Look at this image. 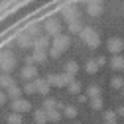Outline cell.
<instances>
[{"label":"cell","instance_id":"6da1fadb","mask_svg":"<svg viewBox=\"0 0 124 124\" xmlns=\"http://www.w3.org/2000/svg\"><path fill=\"white\" fill-rule=\"evenodd\" d=\"M71 45V38L65 36V34H59L51 39V47H49V55L51 57H59L61 53H63L67 47Z\"/></svg>","mask_w":124,"mask_h":124},{"label":"cell","instance_id":"7a4b0ae2","mask_svg":"<svg viewBox=\"0 0 124 124\" xmlns=\"http://www.w3.org/2000/svg\"><path fill=\"white\" fill-rule=\"evenodd\" d=\"M14 67H16V57L8 51H0V71L10 75V71H14Z\"/></svg>","mask_w":124,"mask_h":124},{"label":"cell","instance_id":"3957f363","mask_svg":"<svg viewBox=\"0 0 124 124\" xmlns=\"http://www.w3.org/2000/svg\"><path fill=\"white\" fill-rule=\"evenodd\" d=\"M81 36V39L89 45V47H97V45H99V34L95 32V30H93V28H83V32L79 34Z\"/></svg>","mask_w":124,"mask_h":124},{"label":"cell","instance_id":"277c9868","mask_svg":"<svg viewBox=\"0 0 124 124\" xmlns=\"http://www.w3.org/2000/svg\"><path fill=\"white\" fill-rule=\"evenodd\" d=\"M73 81V77L69 75V73H61V75H55V73H51L49 77H47V83L49 85H53V87H69V83Z\"/></svg>","mask_w":124,"mask_h":124},{"label":"cell","instance_id":"5b68a950","mask_svg":"<svg viewBox=\"0 0 124 124\" xmlns=\"http://www.w3.org/2000/svg\"><path fill=\"white\" fill-rule=\"evenodd\" d=\"M10 108H12V112L22 114V112H28L30 108H32V104H30L28 101H24V99H18V101H12L10 102Z\"/></svg>","mask_w":124,"mask_h":124},{"label":"cell","instance_id":"8992f818","mask_svg":"<svg viewBox=\"0 0 124 124\" xmlns=\"http://www.w3.org/2000/svg\"><path fill=\"white\" fill-rule=\"evenodd\" d=\"M20 77H22L26 83L36 81V77H38V69H36L34 65H24V69L20 71Z\"/></svg>","mask_w":124,"mask_h":124},{"label":"cell","instance_id":"52a82bcc","mask_svg":"<svg viewBox=\"0 0 124 124\" xmlns=\"http://www.w3.org/2000/svg\"><path fill=\"white\" fill-rule=\"evenodd\" d=\"M43 28H45V32H47V34H51L53 38H55V36H59V32H61V24H59L55 18H49V20H45Z\"/></svg>","mask_w":124,"mask_h":124},{"label":"cell","instance_id":"ba28073f","mask_svg":"<svg viewBox=\"0 0 124 124\" xmlns=\"http://www.w3.org/2000/svg\"><path fill=\"white\" fill-rule=\"evenodd\" d=\"M16 43H18V47H22V49H26V47H34V38L30 36L28 32H22V34H18Z\"/></svg>","mask_w":124,"mask_h":124},{"label":"cell","instance_id":"9c48e42d","mask_svg":"<svg viewBox=\"0 0 124 124\" xmlns=\"http://www.w3.org/2000/svg\"><path fill=\"white\" fill-rule=\"evenodd\" d=\"M61 16H63L67 22L79 20V10H77L75 6H63V8H61Z\"/></svg>","mask_w":124,"mask_h":124},{"label":"cell","instance_id":"30bf717a","mask_svg":"<svg viewBox=\"0 0 124 124\" xmlns=\"http://www.w3.org/2000/svg\"><path fill=\"white\" fill-rule=\"evenodd\" d=\"M51 47V39L47 36H39L34 39V49H39V51H47Z\"/></svg>","mask_w":124,"mask_h":124},{"label":"cell","instance_id":"8fae6325","mask_svg":"<svg viewBox=\"0 0 124 124\" xmlns=\"http://www.w3.org/2000/svg\"><path fill=\"white\" fill-rule=\"evenodd\" d=\"M106 47H108V51H112V53H120V49L124 47V41L120 38H110L108 43H106Z\"/></svg>","mask_w":124,"mask_h":124},{"label":"cell","instance_id":"7c38bea8","mask_svg":"<svg viewBox=\"0 0 124 124\" xmlns=\"http://www.w3.org/2000/svg\"><path fill=\"white\" fill-rule=\"evenodd\" d=\"M34 85H36V93H41V95H47L49 93V83H47V79H36L34 81Z\"/></svg>","mask_w":124,"mask_h":124},{"label":"cell","instance_id":"4fadbf2b","mask_svg":"<svg viewBox=\"0 0 124 124\" xmlns=\"http://www.w3.org/2000/svg\"><path fill=\"white\" fill-rule=\"evenodd\" d=\"M14 85H16V81L12 79V75H8V73H2L0 75V89H12Z\"/></svg>","mask_w":124,"mask_h":124},{"label":"cell","instance_id":"5bb4252c","mask_svg":"<svg viewBox=\"0 0 124 124\" xmlns=\"http://www.w3.org/2000/svg\"><path fill=\"white\" fill-rule=\"evenodd\" d=\"M45 57H47V51H39V49H34L30 59H32V63H43Z\"/></svg>","mask_w":124,"mask_h":124},{"label":"cell","instance_id":"9a60e30c","mask_svg":"<svg viewBox=\"0 0 124 124\" xmlns=\"http://www.w3.org/2000/svg\"><path fill=\"white\" fill-rule=\"evenodd\" d=\"M34 120H36V124H45L49 118H47V112L43 108H39V110H34Z\"/></svg>","mask_w":124,"mask_h":124},{"label":"cell","instance_id":"2e32d148","mask_svg":"<svg viewBox=\"0 0 124 124\" xmlns=\"http://www.w3.org/2000/svg\"><path fill=\"white\" fill-rule=\"evenodd\" d=\"M67 28H69V32H71V34H81V32H83V24H81V20L67 22Z\"/></svg>","mask_w":124,"mask_h":124},{"label":"cell","instance_id":"e0dca14e","mask_svg":"<svg viewBox=\"0 0 124 124\" xmlns=\"http://www.w3.org/2000/svg\"><path fill=\"white\" fill-rule=\"evenodd\" d=\"M6 93H8V97H10L12 101H18V99H20V95H22L24 91H22V89H20L18 85H14V87H12V89H8Z\"/></svg>","mask_w":124,"mask_h":124},{"label":"cell","instance_id":"ac0fdd59","mask_svg":"<svg viewBox=\"0 0 124 124\" xmlns=\"http://www.w3.org/2000/svg\"><path fill=\"white\" fill-rule=\"evenodd\" d=\"M87 97H89V99H97V97H101V87L91 85V87L87 89Z\"/></svg>","mask_w":124,"mask_h":124},{"label":"cell","instance_id":"d6986e66","mask_svg":"<svg viewBox=\"0 0 124 124\" xmlns=\"http://www.w3.org/2000/svg\"><path fill=\"white\" fill-rule=\"evenodd\" d=\"M6 122H8V124H22V114H18V112H10V114L6 116Z\"/></svg>","mask_w":124,"mask_h":124},{"label":"cell","instance_id":"ffe728a7","mask_svg":"<svg viewBox=\"0 0 124 124\" xmlns=\"http://www.w3.org/2000/svg\"><path fill=\"white\" fill-rule=\"evenodd\" d=\"M110 65H112V69H124V57L114 55V57H112V61H110Z\"/></svg>","mask_w":124,"mask_h":124},{"label":"cell","instance_id":"44dd1931","mask_svg":"<svg viewBox=\"0 0 124 124\" xmlns=\"http://www.w3.org/2000/svg\"><path fill=\"white\" fill-rule=\"evenodd\" d=\"M77 71H79V65H77V63H75V61H69V63L65 65V73H69L71 77H73V75H75Z\"/></svg>","mask_w":124,"mask_h":124},{"label":"cell","instance_id":"7402d4cb","mask_svg":"<svg viewBox=\"0 0 124 124\" xmlns=\"http://www.w3.org/2000/svg\"><path fill=\"white\" fill-rule=\"evenodd\" d=\"M45 112H47V118H49V120H53V122H57V120L61 118V114H59L57 108H51V110H45Z\"/></svg>","mask_w":124,"mask_h":124},{"label":"cell","instance_id":"603a6c76","mask_svg":"<svg viewBox=\"0 0 124 124\" xmlns=\"http://www.w3.org/2000/svg\"><path fill=\"white\" fill-rule=\"evenodd\" d=\"M22 91L26 93V95H34V93H36V85H34V81H30V83H26V85L22 87Z\"/></svg>","mask_w":124,"mask_h":124},{"label":"cell","instance_id":"cb8c5ba5","mask_svg":"<svg viewBox=\"0 0 124 124\" xmlns=\"http://www.w3.org/2000/svg\"><path fill=\"white\" fill-rule=\"evenodd\" d=\"M63 112H65V116L75 118V116H77V108H75V106H71V104H67V106L63 108Z\"/></svg>","mask_w":124,"mask_h":124},{"label":"cell","instance_id":"d4e9b609","mask_svg":"<svg viewBox=\"0 0 124 124\" xmlns=\"http://www.w3.org/2000/svg\"><path fill=\"white\" fill-rule=\"evenodd\" d=\"M87 71H89V73H97V71H99V65H97V61L89 59V61H87Z\"/></svg>","mask_w":124,"mask_h":124},{"label":"cell","instance_id":"484cf974","mask_svg":"<svg viewBox=\"0 0 124 124\" xmlns=\"http://www.w3.org/2000/svg\"><path fill=\"white\" fill-rule=\"evenodd\" d=\"M69 91L73 93V95H77V93L81 91V83H79V81H71V83H69Z\"/></svg>","mask_w":124,"mask_h":124},{"label":"cell","instance_id":"4316f807","mask_svg":"<svg viewBox=\"0 0 124 124\" xmlns=\"http://www.w3.org/2000/svg\"><path fill=\"white\" fill-rule=\"evenodd\" d=\"M91 106L95 108V110H101V108H102V99H101V97H97V99H91Z\"/></svg>","mask_w":124,"mask_h":124},{"label":"cell","instance_id":"83f0119b","mask_svg":"<svg viewBox=\"0 0 124 124\" xmlns=\"http://www.w3.org/2000/svg\"><path fill=\"white\" fill-rule=\"evenodd\" d=\"M110 85H112L114 89H120V87H124V81L120 79V77H112V79H110Z\"/></svg>","mask_w":124,"mask_h":124},{"label":"cell","instance_id":"f1b7e54d","mask_svg":"<svg viewBox=\"0 0 124 124\" xmlns=\"http://www.w3.org/2000/svg\"><path fill=\"white\" fill-rule=\"evenodd\" d=\"M51 108H55V101L53 99H47L43 102V110H51Z\"/></svg>","mask_w":124,"mask_h":124},{"label":"cell","instance_id":"f546056e","mask_svg":"<svg viewBox=\"0 0 124 124\" xmlns=\"http://www.w3.org/2000/svg\"><path fill=\"white\" fill-rule=\"evenodd\" d=\"M114 116H116V112H112V110H106V112H104V118H106L108 122H114V120H116Z\"/></svg>","mask_w":124,"mask_h":124},{"label":"cell","instance_id":"4dcf8cb0","mask_svg":"<svg viewBox=\"0 0 124 124\" xmlns=\"http://www.w3.org/2000/svg\"><path fill=\"white\" fill-rule=\"evenodd\" d=\"M6 102V95H4V93H2V89H0V106H2Z\"/></svg>","mask_w":124,"mask_h":124},{"label":"cell","instance_id":"1f68e13d","mask_svg":"<svg viewBox=\"0 0 124 124\" xmlns=\"http://www.w3.org/2000/svg\"><path fill=\"white\" fill-rule=\"evenodd\" d=\"M97 65H99V67L104 65V57H99V59H97Z\"/></svg>","mask_w":124,"mask_h":124},{"label":"cell","instance_id":"d6a6232c","mask_svg":"<svg viewBox=\"0 0 124 124\" xmlns=\"http://www.w3.org/2000/svg\"><path fill=\"white\" fill-rule=\"evenodd\" d=\"M106 124H114V122H106Z\"/></svg>","mask_w":124,"mask_h":124}]
</instances>
